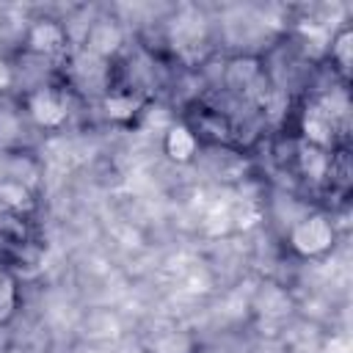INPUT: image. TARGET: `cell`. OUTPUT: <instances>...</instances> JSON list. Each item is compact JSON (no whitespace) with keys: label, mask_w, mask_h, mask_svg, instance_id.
Masks as SVG:
<instances>
[{"label":"cell","mask_w":353,"mask_h":353,"mask_svg":"<svg viewBox=\"0 0 353 353\" xmlns=\"http://www.w3.org/2000/svg\"><path fill=\"white\" fill-rule=\"evenodd\" d=\"M121 41H124V33H121V28L113 19H97L85 30V50L99 55V58H105V61L113 52H119Z\"/></svg>","instance_id":"52a82bcc"},{"label":"cell","mask_w":353,"mask_h":353,"mask_svg":"<svg viewBox=\"0 0 353 353\" xmlns=\"http://www.w3.org/2000/svg\"><path fill=\"white\" fill-rule=\"evenodd\" d=\"M339 127H342V121L334 116V110L328 108L325 99H312L301 113V132H303V141L312 146L331 152L336 143Z\"/></svg>","instance_id":"7a4b0ae2"},{"label":"cell","mask_w":353,"mask_h":353,"mask_svg":"<svg viewBox=\"0 0 353 353\" xmlns=\"http://www.w3.org/2000/svg\"><path fill=\"white\" fill-rule=\"evenodd\" d=\"M102 105H105V113H108L110 119H119V121L132 119V116L143 108V102H141L138 97L124 94V91H108V94L102 97Z\"/></svg>","instance_id":"7c38bea8"},{"label":"cell","mask_w":353,"mask_h":353,"mask_svg":"<svg viewBox=\"0 0 353 353\" xmlns=\"http://www.w3.org/2000/svg\"><path fill=\"white\" fill-rule=\"evenodd\" d=\"M25 44L39 58H58L66 52V28L55 19H36L25 33Z\"/></svg>","instance_id":"277c9868"},{"label":"cell","mask_w":353,"mask_h":353,"mask_svg":"<svg viewBox=\"0 0 353 353\" xmlns=\"http://www.w3.org/2000/svg\"><path fill=\"white\" fill-rule=\"evenodd\" d=\"M3 270H6V268H3V265H0V276H3Z\"/></svg>","instance_id":"9a60e30c"},{"label":"cell","mask_w":353,"mask_h":353,"mask_svg":"<svg viewBox=\"0 0 353 353\" xmlns=\"http://www.w3.org/2000/svg\"><path fill=\"white\" fill-rule=\"evenodd\" d=\"M328 160H331V152H328V149L312 146V143H306V141H301V143L295 146V168H298V174H301L309 185L325 188Z\"/></svg>","instance_id":"8992f818"},{"label":"cell","mask_w":353,"mask_h":353,"mask_svg":"<svg viewBox=\"0 0 353 353\" xmlns=\"http://www.w3.org/2000/svg\"><path fill=\"white\" fill-rule=\"evenodd\" d=\"M17 298H19L17 279L8 270H3V276H0V325L11 320V314L17 309Z\"/></svg>","instance_id":"4fadbf2b"},{"label":"cell","mask_w":353,"mask_h":353,"mask_svg":"<svg viewBox=\"0 0 353 353\" xmlns=\"http://www.w3.org/2000/svg\"><path fill=\"white\" fill-rule=\"evenodd\" d=\"M25 110H28L30 121L41 130H55L69 116V105H66L63 94H58L52 85H36L25 99Z\"/></svg>","instance_id":"3957f363"},{"label":"cell","mask_w":353,"mask_h":353,"mask_svg":"<svg viewBox=\"0 0 353 353\" xmlns=\"http://www.w3.org/2000/svg\"><path fill=\"white\" fill-rule=\"evenodd\" d=\"M328 58H331L334 69L339 72V77L347 80V74H350V61H353V30H350L347 25H342V28L331 36V41H328Z\"/></svg>","instance_id":"8fae6325"},{"label":"cell","mask_w":353,"mask_h":353,"mask_svg":"<svg viewBox=\"0 0 353 353\" xmlns=\"http://www.w3.org/2000/svg\"><path fill=\"white\" fill-rule=\"evenodd\" d=\"M108 74H110V66L105 58L83 50L80 55H74L72 61V77L77 83V88L83 91H91V94H108Z\"/></svg>","instance_id":"5b68a950"},{"label":"cell","mask_w":353,"mask_h":353,"mask_svg":"<svg viewBox=\"0 0 353 353\" xmlns=\"http://www.w3.org/2000/svg\"><path fill=\"white\" fill-rule=\"evenodd\" d=\"M11 83H14V69H11L8 63H3V61H0V91L11 88Z\"/></svg>","instance_id":"5bb4252c"},{"label":"cell","mask_w":353,"mask_h":353,"mask_svg":"<svg viewBox=\"0 0 353 353\" xmlns=\"http://www.w3.org/2000/svg\"><path fill=\"white\" fill-rule=\"evenodd\" d=\"M163 149H165V154H168L171 160H176V163H190V160L196 157V152H199V138H196V132L190 130V124L176 121V124H168V127H165Z\"/></svg>","instance_id":"ba28073f"},{"label":"cell","mask_w":353,"mask_h":353,"mask_svg":"<svg viewBox=\"0 0 353 353\" xmlns=\"http://www.w3.org/2000/svg\"><path fill=\"white\" fill-rule=\"evenodd\" d=\"M0 207L25 218L36 207V199H33L30 188L22 185V179H3L0 182Z\"/></svg>","instance_id":"30bf717a"},{"label":"cell","mask_w":353,"mask_h":353,"mask_svg":"<svg viewBox=\"0 0 353 353\" xmlns=\"http://www.w3.org/2000/svg\"><path fill=\"white\" fill-rule=\"evenodd\" d=\"M223 80L232 91L251 97L254 85L262 80V66H259L256 58H234V61H229V66L223 72Z\"/></svg>","instance_id":"9c48e42d"},{"label":"cell","mask_w":353,"mask_h":353,"mask_svg":"<svg viewBox=\"0 0 353 353\" xmlns=\"http://www.w3.org/2000/svg\"><path fill=\"white\" fill-rule=\"evenodd\" d=\"M334 223L325 212H303L287 229V243L298 256H323L334 245Z\"/></svg>","instance_id":"6da1fadb"}]
</instances>
